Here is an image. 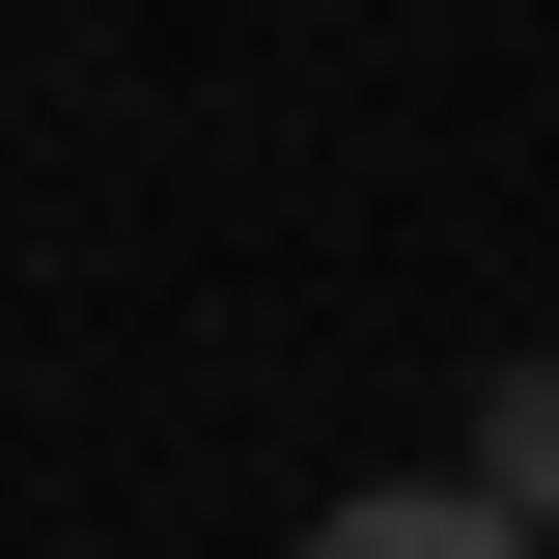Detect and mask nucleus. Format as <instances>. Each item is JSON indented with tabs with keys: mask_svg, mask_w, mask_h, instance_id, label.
<instances>
[{
	"mask_svg": "<svg viewBox=\"0 0 559 559\" xmlns=\"http://www.w3.org/2000/svg\"><path fill=\"white\" fill-rule=\"evenodd\" d=\"M280 559H532V532H503L476 476H364V503H308Z\"/></svg>",
	"mask_w": 559,
	"mask_h": 559,
	"instance_id": "obj_1",
	"label": "nucleus"
},
{
	"mask_svg": "<svg viewBox=\"0 0 559 559\" xmlns=\"http://www.w3.org/2000/svg\"><path fill=\"white\" fill-rule=\"evenodd\" d=\"M476 503L559 559V364H503V392H476Z\"/></svg>",
	"mask_w": 559,
	"mask_h": 559,
	"instance_id": "obj_2",
	"label": "nucleus"
}]
</instances>
